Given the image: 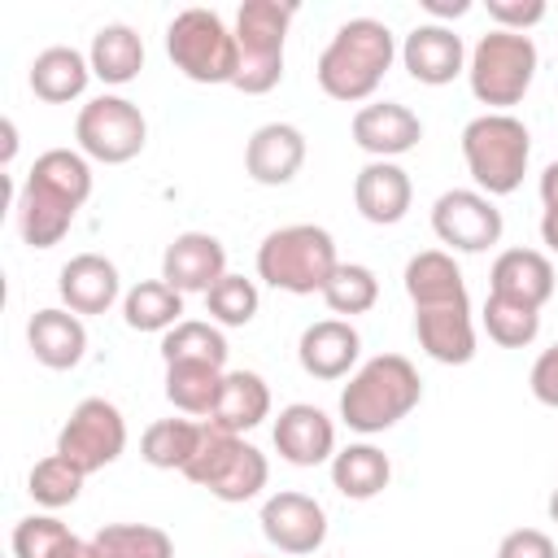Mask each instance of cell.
Returning a JSON list of instances; mask_svg holds the SVG:
<instances>
[{
    "label": "cell",
    "instance_id": "6da1fadb",
    "mask_svg": "<svg viewBox=\"0 0 558 558\" xmlns=\"http://www.w3.org/2000/svg\"><path fill=\"white\" fill-rule=\"evenodd\" d=\"M92 196V161L78 148H48L26 170L17 192V231L31 248H52L74 227Z\"/></svg>",
    "mask_w": 558,
    "mask_h": 558
},
{
    "label": "cell",
    "instance_id": "7a4b0ae2",
    "mask_svg": "<svg viewBox=\"0 0 558 558\" xmlns=\"http://www.w3.org/2000/svg\"><path fill=\"white\" fill-rule=\"evenodd\" d=\"M397 52H401L397 35L379 17H349L344 26H336L327 48L318 52L314 78H318L323 96H331L340 105H362L379 92Z\"/></svg>",
    "mask_w": 558,
    "mask_h": 558
},
{
    "label": "cell",
    "instance_id": "3957f363",
    "mask_svg": "<svg viewBox=\"0 0 558 558\" xmlns=\"http://www.w3.org/2000/svg\"><path fill=\"white\" fill-rule=\"evenodd\" d=\"M418 401H423V379L414 362L401 353H379L362 362L340 388V423L357 436H379L397 427Z\"/></svg>",
    "mask_w": 558,
    "mask_h": 558
},
{
    "label": "cell",
    "instance_id": "277c9868",
    "mask_svg": "<svg viewBox=\"0 0 558 558\" xmlns=\"http://www.w3.org/2000/svg\"><path fill=\"white\" fill-rule=\"evenodd\" d=\"M340 257H336V240L327 227L318 222H288L275 227L262 244H257V279L275 292H292V296H323L327 279L336 275Z\"/></svg>",
    "mask_w": 558,
    "mask_h": 558
},
{
    "label": "cell",
    "instance_id": "5b68a950",
    "mask_svg": "<svg viewBox=\"0 0 558 558\" xmlns=\"http://www.w3.org/2000/svg\"><path fill=\"white\" fill-rule=\"evenodd\" d=\"M462 161L484 196L519 192L532 161V131L514 113H480L462 126Z\"/></svg>",
    "mask_w": 558,
    "mask_h": 558
},
{
    "label": "cell",
    "instance_id": "8992f818",
    "mask_svg": "<svg viewBox=\"0 0 558 558\" xmlns=\"http://www.w3.org/2000/svg\"><path fill=\"white\" fill-rule=\"evenodd\" d=\"M536 44L532 35H519V31H488L475 39L471 57H466V83H471V96L480 105H488V113H510L527 92H532V78H536Z\"/></svg>",
    "mask_w": 558,
    "mask_h": 558
},
{
    "label": "cell",
    "instance_id": "52a82bcc",
    "mask_svg": "<svg viewBox=\"0 0 558 558\" xmlns=\"http://www.w3.org/2000/svg\"><path fill=\"white\" fill-rule=\"evenodd\" d=\"M166 57L174 70L201 87H231L240 74L235 26H227L214 9H183L166 26Z\"/></svg>",
    "mask_w": 558,
    "mask_h": 558
},
{
    "label": "cell",
    "instance_id": "ba28073f",
    "mask_svg": "<svg viewBox=\"0 0 558 558\" xmlns=\"http://www.w3.org/2000/svg\"><path fill=\"white\" fill-rule=\"evenodd\" d=\"M183 480L205 488L209 497H218L227 506H240V501H253L266 488L270 462L244 436H231V432H218V427L205 423V440H201L196 458L183 466Z\"/></svg>",
    "mask_w": 558,
    "mask_h": 558
},
{
    "label": "cell",
    "instance_id": "9c48e42d",
    "mask_svg": "<svg viewBox=\"0 0 558 558\" xmlns=\"http://www.w3.org/2000/svg\"><path fill=\"white\" fill-rule=\"evenodd\" d=\"M296 17V4L279 0H244L235 13V44H240V74L235 92L244 96H266L283 78V44L288 26Z\"/></svg>",
    "mask_w": 558,
    "mask_h": 558
},
{
    "label": "cell",
    "instance_id": "30bf717a",
    "mask_svg": "<svg viewBox=\"0 0 558 558\" xmlns=\"http://www.w3.org/2000/svg\"><path fill=\"white\" fill-rule=\"evenodd\" d=\"M74 140H78V153L87 161H100V166H126L144 153L148 144V118L140 113L135 100L126 96H92L78 118H74Z\"/></svg>",
    "mask_w": 558,
    "mask_h": 558
},
{
    "label": "cell",
    "instance_id": "8fae6325",
    "mask_svg": "<svg viewBox=\"0 0 558 558\" xmlns=\"http://www.w3.org/2000/svg\"><path fill=\"white\" fill-rule=\"evenodd\" d=\"M52 453L74 462L83 475L113 466L126 453V418H122V410L113 401H105V397H83L70 410V418L61 423Z\"/></svg>",
    "mask_w": 558,
    "mask_h": 558
},
{
    "label": "cell",
    "instance_id": "7c38bea8",
    "mask_svg": "<svg viewBox=\"0 0 558 558\" xmlns=\"http://www.w3.org/2000/svg\"><path fill=\"white\" fill-rule=\"evenodd\" d=\"M432 231L449 253H484L501 240L506 218L493 205V196L475 187H449L432 205Z\"/></svg>",
    "mask_w": 558,
    "mask_h": 558
},
{
    "label": "cell",
    "instance_id": "4fadbf2b",
    "mask_svg": "<svg viewBox=\"0 0 558 558\" xmlns=\"http://www.w3.org/2000/svg\"><path fill=\"white\" fill-rule=\"evenodd\" d=\"M262 536L279 549V554H292V558H305V554H318L323 541H327V510L318 497L310 493H296V488H279L262 501Z\"/></svg>",
    "mask_w": 558,
    "mask_h": 558
},
{
    "label": "cell",
    "instance_id": "5bb4252c",
    "mask_svg": "<svg viewBox=\"0 0 558 558\" xmlns=\"http://www.w3.org/2000/svg\"><path fill=\"white\" fill-rule=\"evenodd\" d=\"M466 44L453 26L440 22H418L405 39H401V65L414 83L423 87H445L458 74H466Z\"/></svg>",
    "mask_w": 558,
    "mask_h": 558
},
{
    "label": "cell",
    "instance_id": "9a60e30c",
    "mask_svg": "<svg viewBox=\"0 0 558 558\" xmlns=\"http://www.w3.org/2000/svg\"><path fill=\"white\" fill-rule=\"evenodd\" d=\"M353 144L362 153H371V161H397L401 153L418 148L423 140V122L414 109H405L401 100H371L353 113L349 122Z\"/></svg>",
    "mask_w": 558,
    "mask_h": 558
},
{
    "label": "cell",
    "instance_id": "2e32d148",
    "mask_svg": "<svg viewBox=\"0 0 558 558\" xmlns=\"http://www.w3.org/2000/svg\"><path fill=\"white\" fill-rule=\"evenodd\" d=\"M227 275V248L209 231H179L161 253V279L174 292H209Z\"/></svg>",
    "mask_w": 558,
    "mask_h": 558
},
{
    "label": "cell",
    "instance_id": "e0dca14e",
    "mask_svg": "<svg viewBox=\"0 0 558 558\" xmlns=\"http://www.w3.org/2000/svg\"><path fill=\"white\" fill-rule=\"evenodd\" d=\"M305 166V135L292 122H266L244 144V174L262 187H283Z\"/></svg>",
    "mask_w": 558,
    "mask_h": 558
},
{
    "label": "cell",
    "instance_id": "ac0fdd59",
    "mask_svg": "<svg viewBox=\"0 0 558 558\" xmlns=\"http://www.w3.org/2000/svg\"><path fill=\"white\" fill-rule=\"evenodd\" d=\"M362 357V336L349 318H318L296 340V362L310 379H344Z\"/></svg>",
    "mask_w": 558,
    "mask_h": 558
},
{
    "label": "cell",
    "instance_id": "d6986e66",
    "mask_svg": "<svg viewBox=\"0 0 558 558\" xmlns=\"http://www.w3.org/2000/svg\"><path fill=\"white\" fill-rule=\"evenodd\" d=\"M275 449L292 466H323L336 458V423L318 405L292 401L275 418Z\"/></svg>",
    "mask_w": 558,
    "mask_h": 558
},
{
    "label": "cell",
    "instance_id": "ffe728a7",
    "mask_svg": "<svg viewBox=\"0 0 558 558\" xmlns=\"http://www.w3.org/2000/svg\"><path fill=\"white\" fill-rule=\"evenodd\" d=\"M26 349L48 371H74L87 357V327L65 305L35 310L31 323H26Z\"/></svg>",
    "mask_w": 558,
    "mask_h": 558
},
{
    "label": "cell",
    "instance_id": "44dd1931",
    "mask_svg": "<svg viewBox=\"0 0 558 558\" xmlns=\"http://www.w3.org/2000/svg\"><path fill=\"white\" fill-rule=\"evenodd\" d=\"M57 292H61V305L74 310L78 318L83 314H105L122 296V275L105 253H78L61 266Z\"/></svg>",
    "mask_w": 558,
    "mask_h": 558
},
{
    "label": "cell",
    "instance_id": "7402d4cb",
    "mask_svg": "<svg viewBox=\"0 0 558 558\" xmlns=\"http://www.w3.org/2000/svg\"><path fill=\"white\" fill-rule=\"evenodd\" d=\"M414 336L418 349L440 366H466L475 357V318L466 305H432L414 310Z\"/></svg>",
    "mask_w": 558,
    "mask_h": 558
},
{
    "label": "cell",
    "instance_id": "603a6c76",
    "mask_svg": "<svg viewBox=\"0 0 558 558\" xmlns=\"http://www.w3.org/2000/svg\"><path fill=\"white\" fill-rule=\"evenodd\" d=\"M410 201H414V183L397 161H366L353 174V205L375 227L401 222L410 214Z\"/></svg>",
    "mask_w": 558,
    "mask_h": 558
},
{
    "label": "cell",
    "instance_id": "cb8c5ba5",
    "mask_svg": "<svg viewBox=\"0 0 558 558\" xmlns=\"http://www.w3.org/2000/svg\"><path fill=\"white\" fill-rule=\"evenodd\" d=\"M401 283H405V296L414 310H432V305H466V279H462V266L453 262L449 248H423L405 262L401 270Z\"/></svg>",
    "mask_w": 558,
    "mask_h": 558
},
{
    "label": "cell",
    "instance_id": "d4e9b609",
    "mask_svg": "<svg viewBox=\"0 0 558 558\" xmlns=\"http://www.w3.org/2000/svg\"><path fill=\"white\" fill-rule=\"evenodd\" d=\"M488 292L541 310L554 296V262L541 248H506L488 270Z\"/></svg>",
    "mask_w": 558,
    "mask_h": 558
},
{
    "label": "cell",
    "instance_id": "484cf974",
    "mask_svg": "<svg viewBox=\"0 0 558 558\" xmlns=\"http://www.w3.org/2000/svg\"><path fill=\"white\" fill-rule=\"evenodd\" d=\"M270 418V388L257 371H227L222 375V392L209 410V427L218 432H231V436H244L253 427H262Z\"/></svg>",
    "mask_w": 558,
    "mask_h": 558
},
{
    "label": "cell",
    "instance_id": "4316f807",
    "mask_svg": "<svg viewBox=\"0 0 558 558\" xmlns=\"http://www.w3.org/2000/svg\"><path fill=\"white\" fill-rule=\"evenodd\" d=\"M26 78H31V92L44 105H70V100H78L87 92L92 61L78 48H70V44H52V48H44L31 61V74Z\"/></svg>",
    "mask_w": 558,
    "mask_h": 558
},
{
    "label": "cell",
    "instance_id": "83f0119b",
    "mask_svg": "<svg viewBox=\"0 0 558 558\" xmlns=\"http://www.w3.org/2000/svg\"><path fill=\"white\" fill-rule=\"evenodd\" d=\"M87 61H92V78H100L105 87H122V83L140 78V70H144V39L126 22H105L92 35Z\"/></svg>",
    "mask_w": 558,
    "mask_h": 558
},
{
    "label": "cell",
    "instance_id": "f1b7e54d",
    "mask_svg": "<svg viewBox=\"0 0 558 558\" xmlns=\"http://www.w3.org/2000/svg\"><path fill=\"white\" fill-rule=\"evenodd\" d=\"M327 466H331V488H336L340 497H349V501H371V497H379V493L388 488V480H392L388 453L375 449V445H366V440L336 449V458H331Z\"/></svg>",
    "mask_w": 558,
    "mask_h": 558
},
{
    "label": "cell",
    "instance_id": "f546056e",
    "mask_svg": "<svg viewBox=\"0 0 558 558\" xmlns=\"http://www.w3.org/2000/svg\"><path fill=\"white\" fill-rule=\"evenodd\" d=\"M201 440H205V423H196V418H157L140 436V458L157 471H179L183 475V466L196 458Z\"/></svg>",
    "mask_w": 558,
    "mask_h": 558
},
{
    "label": "cell",
    "instance_id": "4dcf8cb0",
    "mask_svg": "<svg viewBox=\"0 0 558 558\" xmlns=\"http://www.w3.org/2000/svg\"><path fill=\"white\" fill-rule=\"evenodd\" d=\"M222 366L209 362H166V401L187 418H209L218 392H222Z\"/></svg>",
    "mask_w": 558,
    "mask_h": 558
},
{
    "label": "cell",
    "instance_id": "1f68e13d",
    "mask_svg": "<svg viewBox=\"0 0 558 558\" xmlns=\"http://www.w3.org/2000/svg\"><path fill=\"white\" fill-rule=\"evenodd\" d=\"M122 318L131 331H170L183 323V292H174L166 279H140L122 296Z\"/></svg>",
    "mask_w": 558,
    "mask_h": 558
},
{
    "label": "cell",
    "instance_id": "d6a6232c",
    "mask_svg": "<svg viewBox=\"0 0 558 558\" xmlns=\"http://www.w3.org/2000/svg\"><path fill=\"white\" fill-rule=\"evenodd\" d=\"M92 558H174V541L153 523H105L87 541Z\"/></svg>",
    "mask_w": 558,
    "mask_h": 558
},
{
    "label": "cell",
    "instance_id": "836d02e7",
    "mask_svg": "<svg viewBox=\"0 0 558 558\" xmlns=\"http://www.w3.org/2000/svg\"><path fill=\"white\" fill-rule=\"evenodd\" d=\"M13 558H87V541L57 514H26L13 523Z\"/></svg>",
    "mask_w": 558,
    "mask_h": 558
},
{
    "label": "cell",
    "instance_id": "e575fe53",
    "mask_svg": "<svg viewBox=\"0 0 558 558\" xmlns=\"http://www.w3.org/2000/svg\"><path fill=\"white\" fill-rule=\"evenodd\" d=\"M227 336L218 323L205 318H183L179 327H170L161 336V362H209L227 371Z\"/></svg>",
    "mask_w": 558,
    "mask_h": 558
},
{
    "label": "cell",
    "instance_id": "d590c367",
    "mask_svg": "<svg viewBox=\"0 0 558 558\" xmlns=\"http://www.w3.org/2000/svg\"><path fill=\"white\" fill-rule=\"evenodd\" d=\"M480 323H484L488 340L501 344V349H527L541 336V310H532L523 301H510V296H497V292H488V301L480 310Z\"/></svg>",
    "mask_w": 558,
    "mask_h": 558
},
{
    "label": "cell",
    "instance_id": "8d00e7d4",
    "mask_svg": "<svg viewBox=\"0 0 558 558\" xmlns=\"http://www.w3.org/2000/svg\"><path fill=\"white\" fill-rule=\"evenodd\" d=\"M83 480H87V475H83L74 462H65L61 453H48V458H39V462L31 466V475H26V493H31L35 506H44V510L52 514V510L78 501Z\"/></svg>",
    "mask_w": 558,
    "mask_h": 558
},
{
    "label": "cell",
    "instance_id": "74e56055",
    "mask_svg": "<svg viewBox=\"0 0 558 558\" xmlns=\"http://www.w3.org/2000/svg\"><path fill=\"white\" fill-rule=\"evenodd\" d=\"M323 301H327V310H331L336 318L366 314V310H375V301H379V279H375V270L362 266V262H340L336 275L327 279V288H323Z\"/></svg>",
    "mask_w": 558,
    "mask_h": 558
},
{
    "label": "cell",
    "instance_id": "f35d334b",
    "mask_svg": "<svg viewBox=\"0 0 558 558\" xmlns=\"http://www.w3.org/2000/svg\"><path fill=\"white\" fill-rule=\"evenodd\" d=\"M257 305H262L257 283L244 279V275H231V270L205 292L209 323H218V327H248L257 318Z\"/></svg>",
    "mask_w": 558,
    "mask_h": 558
},
{
    "label": "cell",
    "instance_id": "ab89813d",
    "mask_svg": "<svg viewBox=\"0 0 558 558\" xmlns=\"http://www.w3.org/2000/svg\"><path fill=\"white\" fill-rule=\"evenodd\" d=\"M484 9L497 22V31H519V35H527L549 13L545 0H484Z\"/></svg>",
    "mask_w": 558,
    "mask_h": 558
},
{
    "label": "cell",
    "instance_id": "60d3db41",
    "mask_svg": "<svg viewBox=\"0 0 558 558\" xmlns=\"http://www.w3.org/2000/svg\"><path fill=\"white\" fill-rule=\"evenodd\" d=\"M497 558H558V549H554L549 532H541V527H514V532L501 536Z\"/></svg>",
    "mask_w": 558,
    "mask_h": 558
},
{
    "label": "cell",
    "instance_id": "b9f144b4",
    "mask_svg": "<svg viewBox=\"0 0 558 558\" xmlns=\"http://www.w3.org/2000/svg\"><path fill=\"white\" fill-rule=\"evenodd\" d=\"M527 388H532V397L541 405L558 410V344H549V349L536 353V362L527 371Z\"/></svg>",
    "mask_w": 558,
    "mask_h": 558
},
{
    "label": "cell",
    "instance_id": "7bdbcfd3",
    "mask_svg": "<svg viewBox=\"0 0 558 558\" xmlns=\"http://www.w3.org/2000/svg\"><path fill=\"white\" fill-rule=\"evenodd\" d=\"M423 13H427L432 22H440V26H449L453 17L471 13V0H423Z\"/></svg>",
    "mask_w": 558,
    "mask_h": 558
},
{
    "label": "cell",
    "instance_id": "ee69618b",
    "mask_svg": "<svg viewBox=\"0 0 558 558\" xmlns=\"http://www.w3.org/2000/svg\"><path fill=\"white\" fill-rule=\"evenodd\" d=\"M536 187H541V205H545V209H558V161H549V166L541 170V183H536Z\"/></svg>",
    "mask_w": 558,
    "mask_h": 558
},
{
    "label": "cell",
    "instance_id": "f6af8a7d",
    "mask_svg": "<svg viewBox=\"0 0 558 558\" xmlns=\"http://www.w3.org/2000/svg\"><path fill=\"white\" fill-rule=\"evenodd\" d=\"M541 244L549 253H558V209H545L541 214Z\"/></svg>",
    "mask_w": 558,
    "mask_h": 558
},
{
    "label": "cell",
    "instance_id": "bcb514c9",
    "mask_svg": "<svg viewBox=\"0 0 558 558\" xmlns=\"http://www.w3.org/2000/svg\"><path fill=\"white\" fill-rule=\"evenodd\" d=\"M13 153H17V126L13 118H4V161H13Z\"/></svg>",
    "mask_w": 558,
    "mask_h": 558
},
{
    "label": "cell",
    "instance_id": "7dc6e473",
    "mask_svg": "<svg viewBox=\"0 0 558 558\" xmlns=\"http://www.w3.org/2000/svg\"><path fill=\"white\" fill-rule=\"evenodd\" d=\"M545 510H549V519H554V523H558V488H554V493H549V501H545Z\"/></svg>",
    "mask_w": 558,
    "mask_h": 558
},
{
    "label": "cell",
    "instance_id": "c3c4849f",
    "mask_svg": "<svg viewBox=\"0 0 558 558\" xmlns=\"http://www.w3.org/2000/svg\"><path fill=\"white\" fill-rule=\"evenodd\" d=\"M87 558H92V554H87Z\"/></svg>",
    "mask_w": 558,
    "mask_h": 558
}]
</instances>
